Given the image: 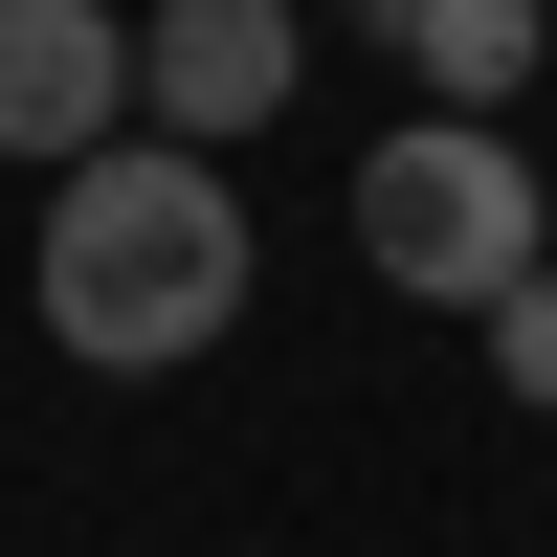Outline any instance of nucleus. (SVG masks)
Instances as JSON below:
<instances>
[{
  "label": "nucleus",
  "mask_w": 557,
  "mask_h": 557,
  "mask_svg": "<svg viewBox=\"0 0 557 557\" xmlns=\"http://www.w3.org/2000/svg\"><path fill=\"white\" fill-rule=\"evenodd\" d=\"M290 67H312L290 0H157V23H134V112H157L178 157H246V134L290 112Z\"/></svg>",
  "instance_id": "nucleus-3"
},
{
  "label": "nucleus",
  "mask_w": 557,
  "mask_h": 557,
  "mask_svg": "<svg viewBox=\"0 0 557 557\" xmlns=\"http://www.w3.org/2000/svg\"><path fill=\"white\" fill-rule=\"evenodd\" d=\"M357 23H380L401 67L446 89V112H513V89H535V23H557V0H357Z\"/></svg>",
  "instance_id": "nucleus-5"
},
{
  "label": "nucleus",
  "mask_w": 557,
  "mask_h": 557,
  "mask_svg": "<svg viewBox=\"0 0 557 557\" xmlns=\"http://www.w3.org/2000/svg\"><path fill=\"white\" fill-rule=\"evenodd\" d=\"M535 268H557V178H535Z\"/></svg>",
  "instance_id": "nucleus-7"
},
{
  "label": "nucleus",
  "mask_w": 557,
  "mask_h": 557,
  "mask_svg": "<svg viewBox=\"0 0 557 557\" xmlns=\"http://www.w3.org/2000/svg\"><path fill=\"white\" fill-rule=\"evenodd\" d=\"M357 268H380V290H424V312L535 290V157H513L491 112H401L380 157H357Z\"/></svg>",
  "instance_id": "nucleus-2"
},
{
  "label": "nucleus",
  "mask_w": 557,
  "mask_h": 557,
  "mask_svg": "<svg viewBox=\"0 0 557 557\" xmlns=\"http://www.w3.org/2000/svg\"><path fill=\"white\" fill-rule=\"evenodd\" d=\"M112 112H134V23L112 0H0V157L67 178V157H112Z\"/></svg>",
  "instance_id": "nucleus-4"
},
{
  "label": "nucleus",
  "mask_w": 557,
  "mask_h": 557,
  "mask_svg": "<svg viewBox=\"0 0 557 557\" xmlns=\"http://www.w3.org/2000/svg\"><path fill=\"white\" fill-rule=\"evenodd\" d=\"M23 290H45V335H67L89 380H178V357H223V312H246V201H223V157H178V134L67 157Z\"/></svg>",
  "instance_id": "nucleus-1"
},
{
  "label": "nucleus",
  "mask_w": 557,
  "mask_h": 557,
  "mask_svg": "<svg viewBox=\"0 0 557 557\" xmlns=\"http://www.w3.org/2000/svg\"><path fill=\"white\" fill-rule=\"evenodd\" d=\"M469 335H491V380H513V401H535V424H557V268H535V290H491V312H469Z\"/></svg>",
  "instance_id": "nucleus-6"
}]
</instances>
